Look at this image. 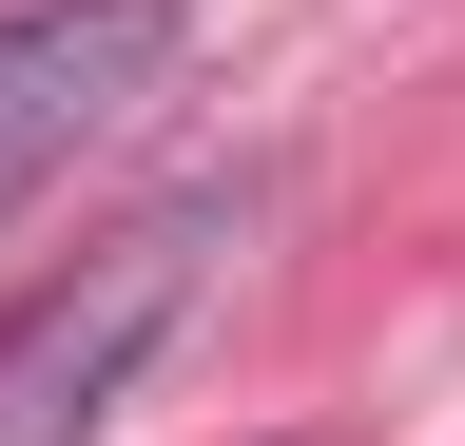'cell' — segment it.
<instances>
[{"label":"cell","mask_w":465,"mask_h":446,"mask_svg":"<svg viewBox=\"0 0 465 446\" xmlns=\"http://www.w3.org/2000/svg\"><path fill=\"white\" fill-rule=\"evenodd\" d=\"M232 233H252L232 175H174V194L116 213V233H78L20 311H0V446H97L116 388H136L174 330H194V292L232 272Z\"/></svg>","instance_id":"cell-1"}]
</instances>
